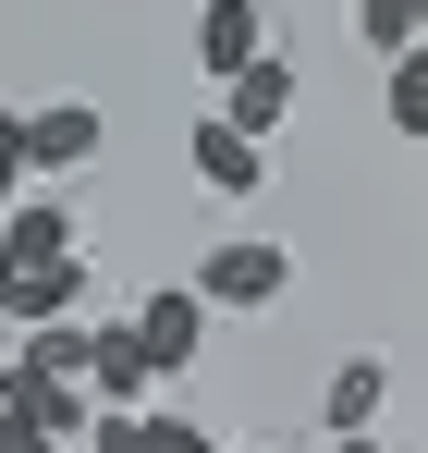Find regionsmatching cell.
I'll return each mask as SVG.
<instances>
[{
	"instance_id": "cell-17",
	"label": "cell",
	"mask_w": 428,
	"mask_h": 453,
	"mask_svg": "<svg viewBox=\"0 0 428 453\" xmlns=\"http://www.w3.org/2000/svg\"><path fill=\"white\" fill-rule=\"evenodd\" d=\"M331 453H379V441H331Z\"/></svg>"
},
{
	"instance_id": "cell-1",
	"label": "cell",
	"mask_w": 428,
	"mask_h": 453,
	"mask_svg": "<svg viewBox=\"0 0 428 453\" xmlns=\"http://www.w3.org/2000/svg\"><path fill=\"white\" fill-rule=\"evenodd\" d=\"M196 295H209L220 319H270V306L294 295V245L282 233H220L209 257H196Z\"/></svg>"
},
{
	"instance_id": "cell-14",
	"label": "cell",
	"mask_w": 428,
	"mask_h": 453,
	"mask_svg": "<svg viewBox=\"0 0 428 453\" xmlns=\"http://www.w3.org/2000/svg\"><path fill=\"white\" fill-rule=\"evenodd\" d=\"M147 453H220L196 417H172V404H147Z\"/></svg>"
},
{
	"instance_id": "cell-11",
	"label": "cell",
	"mask_w": 428,
	"mask_h": 453,
	"mask_svg": "<svg viewBox=\"0 0 428 453\" xmlns=\"http://www.w3.org/2000/svg\"><path fill=\"white\" fill-rule=\"evenodd\" d=\"M355 50H379V62L428 50V0H355Z\"/></svg>"
},
{
	"instance_id": "cell-6",
	"label": "cell",
	"mask_w": 428,
	"mask_h": 453,
	"mask_svg": "<svg viewBox=\"0 0 428 453\" xmlns=\"http://www.w3.org/2000/svg\"><path fill=\"white\" fill-rule=\"evenodd\" d=\"M184 159H196V184H209V196H270V148H257L245 123H220V111L184 135Z\"/></svg>"
},
{
	"instance_id": "cell-2",
	"label": "cell",
	"mask_w": 428,
	"mask_h": 453,
	"mask_svg": "<svg viewBox=\"0 0 428 453\" xmlns=\"http://www.w3.org/2000/svg\"><path fill=\"white\" fill-rule=\"evenodd\" d=\"M0 417H12V429H37V441H62V453H86L111 404H98L86 380H50V368H25V356H12V368H0Z\"/></svg>"
},
{
	"instance_id": "cell-9",
	"label": "cell",
	"mask_w": 428,
	"mask_h": 453,
	"mask_svg": "<svg viewBox=\"0 0 428 453\" xmlns=\"http://www.w3.org/2000/svg\"><path fill=\"white\" fill-rule=\"evenodd\" d=\"M379 404H392V356H343L318 392V429L331 441H379Z\"/></svg>"
},
{
	"instance_id": "cell-8",
	"label": "cell",
	"mask_w": 428,
	"mask_h": 453,
	"mask_svg": "<svg viewBox=\"0 0 428 453\" xmlns=\"http://www.w3.org/2000/svg\"><path fill=\"white\" fill-rule=\"evenodd\" d=\"M86 392H98L111 417H147V392H159V368H147L135 319H98V356H86Z\"/></svg>"
},
{
	"instance_id": "cell-15",
	"label": "cell",
	"mask_w": 428,
	"mask_h": 453,
	"mask_svg": "<svg viewBox=\"0 0 428 453\" xmlns=\"http://www.w3.org/2000/svg\"><path fill=\"white\" fill-rule=\"evenodd\" d=\"M0 453H62V441H37V429H12V417H0Z\"/></svg>"
},
{
	"instance_id": "cell-18",
	"label": "cell",
	"mask_w": 428,
	"mask_h": 453,
	"mask_svg": "<svg viewBox=\"0 0 428 453\" xmlns=\"http://www.w3.org/2000/svg\"><path fill=\"white\" fill-rule=\"evenodd\" d=\"M245 453H282V441H245Z\"/></svg>"
},
{
	"instance_id": "cell-3",
	"label": "cell",
	"mask_w": 428,
	"mask_h": 453,
	"mask_svg": "<svg viewBox=\"0 0 428 453\" xmlns=\"http://www.w3.org/2000/svg\"><path fill=\"white\" fill-rule=\"evenodd\" d=\"M209 319H220V306L196 295V282H159V295L135 306V343H147V368H159V380H184L196 356H209Z\"/></svg>"
},
{
	"instance_id": "cell-16",
	"label": "cell",
	"mask_w": 428,
	"mask_h": 453,
	"mask_svg": "<svg viewBox=\"0 0 428 453\" xmlns=\"http://www.w3.org/2000/svg\"><path fill=\"white\" fill-rule=\"evenodd\" d=\"M12 282H25V257H12V245H0V306H12Z\"/></svg>"
},
{
	"instance_id": "cell-7",
	"label": "cell",
	"mask_w": 428,
	"mask_h": 453,
	"mask_svg": "<svg viewBox=\"0 0 428 453\" xmlns=\"http://www.w3.org/2000/svg\"><path fill=\"white\" fill-rule=\"evenodd\" d=\"M0 245H12L25 270H62V257H86V233H73V196H50V184H37V196H12V209H0Z\"/></svg>"
},
{
	"instance_id": "cell-13",
	"label": "cell",
	"mask_w": 428,
	"mask_h": 453,
	"mask_svg": "<svg viewBox=\"0 0 428 453\" xmlns=\"http://www.w3.org/2000/svg\"><path fill=\"white\" fill-rule=\"evenodd\" d=\"M12 196H37V123L0 98V209H12Z\"/></svg>"
},
{
	"instance_id": "cell-5",
	"label": "cell",
	"mask_w": 428,
	"mask_h": 453,
	"mask_svg": "<svg viewBox=\"0 0 428 453\" xmlns=\"http://www.w3.org/2000/svg\"><path fill=\"white\" fill-rule=\"evenodd\" d=\"M25 123H37V184H73L86 159L111 148V123H98V98H37Z\"/></svg>"
},
{
	"instance_id": "cell-4",
	"label": "cell",
	"mask_w": 428,
	"mask_h": 453,
	"mask_svg": "<svg viewBox=\"0 0 428 453\" xmlns=\"http://www.w3.org/2000/svg\"><path fill=\"white\" fill-rule=\"evenodd\" d=\"M270 62V0H196V74L233 86Z\"/></svg>"
},
{
	"instance_id": "cell-10",
	"label": "cell",
	"mask_w": 428,
	"mask_h": 453,
	"mask_svg": "<svg viewBox=\"0 0 428 453\" xmlns=\"http://www.w3.org/2000/svg\"><path fill=\"white\" fill-rule=\"evenodd\" d=\"M294 98H306V74H294L282 50H270L257 74H233V86H220V123H245V135L270 148V135H282V123H294Z\"/></svg>"
},
{
	"instance_id": "cell-12",
	"label": "cell",
	"mask_w": 428,
	"mask_h": 453,
	"mask_svg": "<svg viewBox=\"0 0 428 453\" xmlns=\"http://www.w3.org/2000/svg\"><path fill=\"white\" fill-rule=\"evenodd\" d=\"M379 111H392V135H417V148H428V50H404V62H392Z\"/></svg>"
}]
</instances>
